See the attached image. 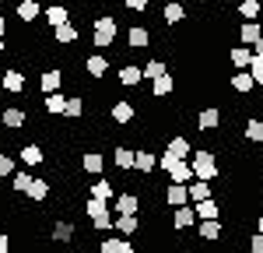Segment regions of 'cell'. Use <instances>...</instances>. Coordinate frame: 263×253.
Returning <instances> with one entry per match:
<instances>
[{
    "instance_id": "cell-1",
    "label": "cell",
    "mask_w": 263,
    "mask_h": 253,
    "mask_svg": "<svg viewBox=\"0 0 263 253\" xmlns=\"http://www.w3.org/2000/svg\"><path fill=\"white\" fill-rule=\"evenodd\" d=\"M116 18L112 14H99V18L91 21V42L99 46V49H109V46H116Z\"/></svg>"
},
{
    "instance_id": "cell-2",
    "label": "cell",
    "mask_w": 263,
    "mask_h": 253,
    "mask_svg": "<svg viewBox=\"0 0 263 253\" xmlns=\"http://www.w3.org/2000/svg\"><path fill=\"white\" fill-rule=\"evenodd\" d=\"M190 166H193V176L197 179H214L218 176V155L211 151V148H197L193 155H190Z\"/></svg>"
},
{
    "instance_id": "cell-3",
    "label": "cell",
    "mask_w": 263,
    "mask_h": 253,
    "mask_svg": "<svg viewBox=\"0 0 263 253\" xmlns=\"http://www.w3.org/2000/svg\"><path fill=\"white\" fill-rule=\"evenodd\" d=\"M84 214L91 218L95 232H109V229H112V208H109V201L88 197V201H84Z\"/></svg>"
},
{
    "instance_id": "cell-4",
    "label": "cell",
    "mask_w": 263,
    "mask_h": 253,
    "mask_svg": "<svg viewBox=\"0 0 263 253\" xmlns=\"http://www.w3.org/2000/svg\"><path fill=\"white\" fill-rule=\"evenodd\" d=\"M109 116H112V123L130 127L134 120H137V105L130 102V99H116V102H112V109H109Z\"/></svg>"
},
{
    "instance_id": "cell-5",
    "label": "cell",
    "mask_w": 263,
    "mask_h": 253,
    "mask_svg": "<svg viewBox=\"0 0 263 253\" xmlns=\"http://www.w3.org/2000/svg\"><path fill=\"white\" fill-rule=\"evenodd\" d=\"M218 127H221V109L218 105H207V109L197 113V130L200 134H214Z\"/></svg>"
},
{
    "instance_id": "cell-6",
    "label": "cell",
    "mask_w": 263,
    "mask_h": 253,
    "mask_svg": "<svg viewBox=\"0 0 263 253\" xmlns=\"http://www.w3.org/2000/svg\"><path fill=\"white\" fill-rule=\"evenodd\" d=\"M0 123L7 127V130H21V127L28 123V109H25V105H7V109L0 113Z\"/></svg>"
},
{
    "instance_id": "cell-7",
    "label": "cell",
    "mask_w": 263,
    "mask_h": 253,
    "mask_svg": "<svg viewBox=\"0 0 263 253\" xmlns=\"http://www.w3.org/2000/svg\"><path fill=\"white\" fill-rule=\"evenodd\" d=\"M197 225V211L190 208V204H182V208H172V229L176 232H186Z\"/></svg>"
},
{
    "instance_id": "cell-8",
    "label": "cell",
    "mask_w": 263,
    "mask_h": 253,
    "mask_svg": "<svg viewBox=\"0 0 263 253\" xmlns=\"http://www.w3.org/2000/svg\"><path fill=\"white\" fill-rule=\"evenodd\" d=\"M224 232V222L221 218H211V222H197V239H203V243H218Z\"/></svg>"
},
{
    "instance_id": "cell-9",
    "label": "cell",
    "mask_w": 263,
    "mask_h": 253,
    "mask_svg": "<svg viewBox=\"0 0 263 253\" xmlns=\"http://www.w3.org/2000/svg\"><path fill=\"white\" fill-rule=\"evenodd\" d=\"M0 88L11 92V95H21V92H25V70H14V67L4 70V74H0Z\"/></svg>"
},
{
    "instance_id": "cell-10",
    "label": "cell",
    "mask_w": 263,
    "mask_h": 253,
    "mask_svg": "<svg viewBox=\"0 0 263 253\" xmlns=\"http://www.w3.org/2000/svg\"><path fill=\"white\" fill-rule=\"evenodd\" d=\"M165 204H168V208L190 204V187H186V183H168V187H165Z\"/></svg>"
},
{
    "instance_id": "cell-11",
    "label": "cell",
    "mask_w": 263,
    "mask_h": 253,
    "mask_svg": "<svg viewBox=\"0 0 263 253\" xmlns=\"http://www.w3.org/2000/svg\"><path fill=\"white\" fill-rule=\"evenodd\" d=\"M162 155H172V158H190V155H193V144H190V137L176 134V137H168V144H165Z\"/></svg>"
},
{
    "instance_id": "cell-12",
    "label": "cell",
    "mask_w": 263,
    "mask_h": 253,
    "mask_svg": "<svg viewBox=\"0 0 263 253\" xmlns=\"http://www.w3.org/2000/svg\"><path fill=\"white\" fill-rule=\"evenodd\" d=\"M126 46H130V49H147V46H151V32H147L144 25H130V28H126Z\"/></svg>"
},
{
    "instance_id": "cell-13",
    "label": "cell",
    "mask_w": 263,
    "mask_h": 253,
    "mask_svg": "<svg viewBox=\"0 0 263 253\" xmlns=\"http://www.w3.org/2000/svg\"><path fill=\"white\" fill-rule=\"evenodd\" d=\"M193 211H197V222H211V218H221V204H218L214 197H203V201H197V204H193Z\"/></svg>"
},
{
    "instance_id": "cell-14",
    "label": "cell",
    "mask_w": 263,
    "mask_h": 253,
    "mask_svg": "<svg viewBox=\"0 0 263 253\" xmlns=\"http://www.w3.org/2000/svg\"><path fill=\"white\" fill-rule=\"evenodd\" d=\"M60 88H63V70L53 67V70H42V74H39V92H42V95L60 92Z\"/></svg>"
},
{
    "instance_id": "cell-15",
    "label": "cell",
    "mask_w": 263,
    "mask_h": 253,
    "mask_svg": "<svg viewBox=\"0 0 263 253\" xmlns=\"http://www.w3.org/2000/svg\"><path fill=\"white\" fill-rule=\"evenodd\" d=\"M116 78H120L123 88H137V84L144 81V74H141V67H137V63H123L120 70H116Z\"/></svg>"
},
{
    "instance_id": "cell-16",
    "label": "cell",
    "mask_w": 263,
    "mask_h": 253,
    "mask_svg": "<svg viewBox=\"0 0 263 253\" xmlns=\"http://www.w3.org/2000/svg\"><path fill=\"white\" fill-rule=\"evenodd\" d=\"M137 229H141L137 214H116L112 218V232H120V236H137Z\"/></svg>"
},
{
    "instance_id": "cell-17",
    "label": "cell",
    "mask_w": 263,
    "mask_h": 253,
    "mask_svg": "<svg viewBox=\"0 0 263 253\" xmlns=\"http://www.w3.org/2000/svg\"><path fill=\"white\" fill-rule=\"evenodd\" d=\"M116 214H137V211H141V197H137V193H134V190H126V193H120V197H116Z\"/></svg>"
},
{
    "instance_id": "cell-18",
    "label": "cell",
    "mask_w": 263,
    "mask_h": 253,
    "mask_svg": "<svg viewBox=\"0 0 263 253\" xmlns=\"http://www.w3.org/2000/svg\"><path fill=\"white\" fill-rule=\"evenodd\" d=\"M84 70H88V78L102 81V78H105V70H109V60H105L102 53H91V57H84Z\"/></svg>"
},
{
    "instance_id": "cell-19",
    "label": "cell",
    "mask_w": 263,
    "mask_h": 253,
    "mask_svg": "<svg viewBox=\"0 0 263 253\" xmlns=\"http://www.w3.org/2000/svg\"><path fill=\"white\" fill-rule=\"evenodd\" d=\"M228 84H232V92H235V95H249V92H253V74H249V70H235V74H232V78H228Z\"/></svg>"
},
{
    "instance_id": "cell-20",
    "label": "cell",
    "mask_w": 263,
    "mask_h": 253,
    "mask_svg": "<svg viewBox=\"0 0 263 253\" xmlns=\"http://www.w3.org/2000/svg\"><path fill=\"white\" fill-rule=\"evenodd\" d=\"M81 169L88 176H102V169H105V155L102 151H84L81 155Z\"/></svg>"
},
{
    "instance_id": "cell-21",
    "label": "cell",
    "mask_w": 263,
    "mask_h": 253,
    "mask_svg": "<svg viewBox=\"0 0 263 253\" xmlns=\"http://www.w3.org/2000/svg\"><path fill=\"white\" fill-rule=\"evenodd\" d=\"M78 39H81V32H78L70 21H63V25H57V28H53V42H60V46H74Z\"/></svg>"
},
{
    "instance_id": "cell-22",
    "label": "cell",
    "mask_w": 263,
    "mask_h": 253,
    "mask_svg": "<svg viewBox=\"0 0 263 253\" xmlns=\"http://www.w3.org/2000/svg\"><path fill=\"white\" fill-rule=\"evenodd\" d=\"M172 92H176V78H172L168 70L151 81V95H155V99H165V95H172Z\"/></svg>"
},
{
    "instance_id": "cell-23",
    "label": "cell",
    "mask_w": 263,
    "mask_h": 253,
    "mask_svg": "<svg viewBox=\"0 0 263 253\" xmlns=\"http://www.w3.org/2000/svg\"><path fill=\"white\" fill-rule=\"evenodd\" d=\"M63 105H67V95H63V92L42 95V113H49V116H63Z\"/></svg>"
},
{
    "instance_id": "cell-24",
    "label": "cell",
    "mask_w": 263,
    "mask_h": 253,
    "mask_svg": "<svg viewBox=\"0 0 263 253\" xmlns=\"http://www.w3.org/2000/svg\"><path fill=\"white\" fill-rule=\"evenodd\" d=\"M134 169L144 172V176H147V172H155V169H158V155H155V151H147V148H141V151L134 155Z\"/></svg>"
},
{
    "instance_id": "cell-25",
    "label": "cell",
    "mask_w": 263,
    "mask_h": 253,
    "mask_svg": "<svg viewBox=\"0 0 263 253\" xmlns=\"http://www.w3.org/2000/svg\"><path fill=\"white\" fill-rule=\"evenodd\" d=\"M134 148H126V144H116V151H112V162H116V169L120 172H134Z\"/></svg>"
},
{
    "instance_id": "cell-26",
    "label": "cell",
    "mask_w": 263,
    "mask_h": 253,
    "mask_svg": "<svg viewBox=\"0 0 263 253\" xmlns=\"http://www.w3.org/2000/svg\"><path fill=\"white\" fill-rule=\"evenodd\" d=\"M14 14H18L25 25H32V21L42 14V4H39V0H21L18 7H14Z\"/></svg>"
},
{
    "instance_id": "cell-27",
    "label": "cell",
    "mask_w": 263,
    "mask_h": 253,
    "mask_svg": "<svg viewBox=\"0 0 263 253\" xmlns=\"http://www.w3.org/2000/svg\"><path fill=\"white\" fill-rule=\"evenodd\" d=\"M235 14L242 21H260L263 7H260V0H239V4H235Z\"/></svg>"
},
{
    "instance_id": "cell-28",
    "label": "cell",
    "mask_w": 263,
    "mask_h": 253,
    "mask_svg": "<svg viewBox=\"0 0 263 253\" xmlns=\"http://www.w3.org/2000/svg\"><path fill=\"white\" fill-rule=\"evenodd\" d=\"M88 197H99V201H112L116 197V183L112 179H95L88 187Z\"/></svg>"
},
{
    "instance_id": "cell-29",
    "label": "cell",
    "mask_w": 263,
    "mask_h": 253,
    "mask_svg": "<svg viewBox=\"0 0 263 253\" xmlns=\"http://www.w3.org/2000/svg\"><path fill=\"white\" fill-rule=\"evenodd\" d=\"M260 35H263V25H260V21H242V28H239V42H242V46L253 49V42L260 39Z\"/></svg>"
},
{
    "instance_id": "cell-30",
    "label": "cell",
    "mask_w": 263,
    "mask_h": 253,
    "mask_svg": "<svg viewBox=\"0 0 263 253\" xmlns=\"http://www.w3.org/2000/svg\"><path fill=\"white\" fill-rule=\"evenodd\" d=\"M25 197L35 201V204L49 201V179H35V176H32V183H28V193H25Z\"/></svg>"
},
{
    "instance_id": "cell-31",
    "label": "cell",
    "mask_w": 263,
    "mask_h": 253,
    "mask_svg": "<svg viewBox=\"0 0 263 253\" xmlns=\"http://www.w3.org/2000/svg\"><path fill=\"white\" fill-rule=\"evenodd\" d=\"M249 60H253V49H249V46H235V49L228 53V63H232L235 70H242V67H249Z\"/></svg>"
},
{
    "instance_id": "cell-32",
    "label": "cell",
    "mask_w": 263,
    "mask_h": 253,
    "mask_svg": "<svg viewBox=\"0 0 263 253\" xmlns=\"http://www.w3.org/2000/svg\"><path fill=\"white\" fill-rule=\"evenodd\" d=\"M186 187H190V201H193V204H197V201H203V197H211V193H214V190H211V183H207V179H197V176H193V179H190Z\"/></svg>"
},
{
    "instance_id": "cell-33",
    "label": "cell",
    "mask_w": 263,
    "mask_h": 253,
    "mask_svg": "<svg viewBox=\"0 0 263 253\" xmlns=\"http://www.w3.org/2000/svg\"><path fill=\"white\" fill-rule=\"evenodd\" d=\"M42 14H46V21H49V28H57V25H63V21H70V11H67L63 4H53V7H46Z\"/></svg>"
},
{
    "instance_id": "cell-34",
    "label": "cell",
    "mask_w": 263,
    "mask_h": 253,
    "mask_svg": "<svg viewBox=\"0 0 263 253\" xmlns=\"http://www.w3.org/2000/svg\"><path fill=\"white\" fill-rule=\"evenodd\" d=\"M74 222H57V225H53V239H57V243H60V246H67V243H74Z\"/></svg>"
},
{
    "instance_id": "cell-35",
    "label": "cell",
    "mask_w": 263,
    "mask_h": 253,
    "mask_svg": "<svg viewBox=\"0 0 263 253\" xmlns=\"http://www.w3.org/2000/svg\"><path fill=\"white\" fill-rule=\"evenodd\" d=\"M63 116H67V120H81V116H84V99H81V95H67Z\"/></svg>"
},
{
    "instance_id": "cell-36",
    "label": "cell",
    "mask_w": 263,
    "mask_h": 253,
    "mask_svg": "<svg viewBox=\"0 0 263 253\" xmlns=\"http://www.w3.org/2000/svg\"><path fill=\"white\" fill-rule=\"evenodd\" d=\"M21 162H25V166H42L46 155H42L39 144H25V148H21Z\"/></svg>"
},
{
    "instance_id": "cell-37",
    "label": "cell",
    "mask_w": 263,
    "mask_h": 253,
    "mask_svg": "<svg viewBox=\"0 0 263 253\" xmlns=\"http://www.w3.org/2000/svg\"><path fill=\"white\" fill-rule=\"evenodd\" d=\"M242 137H246V141H253V144H260V141H263V120H260V116H253V120L246 123Z\"/></svg>"
},
{
    "instance_id": "cell-38",
    "label": "cell",
    "mask_w": 263,
    "mask_h": 253,
    "mask_svg": "<svg viewBox=\"0 0 263 253\" xmlns=\"http://www.w3.org/2000/svg\"><path fill=\"white\" fill-rule=\"evenodd\" d=\"M162 14H165V21H168V25H179V21L186 18V7H182V4H176V0H168Z\"/></svg>"
},
{
    "instance_id": "cell-39",
    "label": "cell",
    "mask_w": 263,
    "mask_h": 253,
    "mask_svg": "<svg viewBox=\"0 0 263 253\" xmlns=\"http://www.w3.org/2000/svg\"><path fill=\"white\" fill-rule=\"evenodd\" d=\"M165 70H168V67H165V60H147V63L141 67L144 81H155V78H158V74H165Z\"/></svg>"
},
{
    "instance_id": "cell-40",
    "label": "cell",
    "mask_w": 263,
    "mask_h": 253,
    "mask_svg": "<svg viewBox=\"0 0 263 253\" xmlns=\"http://www.w3.org/2000/svg\"><path fill=\"white\" fill-rule=\"evenodd\" d=\"M28 183H32V172H11V190L14 193H28Z\"/></svg>"
},
{
    "instance_id": "cell-41",
    "label": "cell",
    "mask_w": 263,
    "mask_h": 253,
    "mask_svg": "<svg viewBox=\"0 0 263 253\" xmlns=\"http://www.w3.org/2000/svg\"><path fill=\"white\" fill-rule=\"evenodd\" d=\"M246 70L253 74V81H256V84H263V57H256V53H253V60H249V67H246Z\"/></svg>"
},
{
    "instance_id": "cell-42",
    "label": "cell",
    "mask_w": 263,
    "mask_h": 253,
    "mask_svg": "<svg viewBox=\"0 0 263 253\" xmlns=\"http://www.w3.org/2000/svg\"><path fill=\"white\" fill-rule=\"evenodd\" d=\"M11 172H14V158H11L7 151H0V179H7Z\"/></svg>"
},
{
    "instance_id": "cell-43",
    "label": "cell",
    "mask_w": 263,
    "mask_h": 253,
    "mask_svg": "<svg viewBox=\"0 0 263 253\" xmlns=\"http://www.w3.org/2000/svg\"><path fill=\"white\" fill-rule=\"evenodd\" d=\"M112 253H137V246H134V239L123 236V239H116V250H112Z\"/></svg>"
},
{
    "instance_id": "cell-44",
    "label": "cell",
    "mask_w": 263,
    "mask_h": 253,
    "mask_svg": "<svg viewBox=\"0 0 263 253\" xmlns=\"http://www.w3.org/2000/svg\"><path fill=\"white\" fill-rule=\"evenodd\" d=\"M249 253H263V232H253L249 236Z\"/></svg>"
},
{
    "instance_id": "cell-45",
    "label": "cell",
    "mask_w": 263,
    "mask_h": 253,
    "mask_svg": "<svg viewBox=\"0 0 263 253\" xmlns=\"http://www.w3.org/2000/svg\"><path fill=\"white\" fill-rule=\"evenodd\" d=\"M151 0H126V11H147Z\"/></svg>"
},
{
    "instance_id": "cell-46",
    "label": "cell",
    "mask_w": 263,
    "mask_h": 253,
    "mask_svg": "<svg viewBox=\"0 0 263 253\" xmlns=\"http://www.w3.org/2000/svg\"><path fill=\"white\" fill-rule=\"evenodd\" d=\"M0 253H11V239L7 236H0Z\"/></svg>"
},
{
    "instance_id": "cell-47",
    "label": "cell",
    "mask_w": 263,
    "mask_h": 253,
    "mask_svg": "<svg viewBox=\"0 0 263 253\" xmlns=\"http://www.w3.org/2000/svg\"><path fill=\"white\" fill-rule=\"evenodd\" d=\"M253 53H256V57H263V35L256 42H253Z\"/></svg>"
},
{
    "instance_id": "cell-48",
    "label": "cell",
    "mask_w": 263,
    "mask_h": 253,
    "mask_svg": "<svg viewBox=\"0 0 263 253\" xmlns=\"http://www.w3.org/2000/svg\"><path fill=\"white\" fill-rule=\"evenodd\" d=\"M7 35V18H0V39Z\"/></svg>"
},
{
    "instance_id": "cell-49",
    "label": "cell",
    "mask_w": 263,
    "mask_h": 253,
    "mask_svg": "<svg viewBox=\"0 0 263 253\" xmlns=\"http://www.w3.org/2000/svg\"><path fill=\"white\" fill-rule=\"evenodd\" d=\"M256 232H263V214H260V218H256Z\"/></svg>"
},
{
    "instance_id": "cell-50",
    "label": "cell",
    "mask_w": 263,
    "mask_h": 253,
    "mask_svg": "<svg viewBox=\"0 0 263 253\" xmlns=\"http://www.w3.org/2000/svg\"><path fill=\"white\" fill-rule=\"evenodd\" d=\"M4 49H7V42H4V39H0V57H4Z\"/></svg>"
},
{
    "instance_id": "cell-51",
    "label": "cell",
    "mask_w": 263,
    "mask_h": 253,
    "mask_svg": "<svg viewBox=\"0 0 263 253\" xmlns=\"http://www.w3.org/2000/svg\"><path fill=\"white\" fill-rule=\"evenodd\" d=\"M260 204H263V193H260Z\"/></svg>"
}]
</instances>
